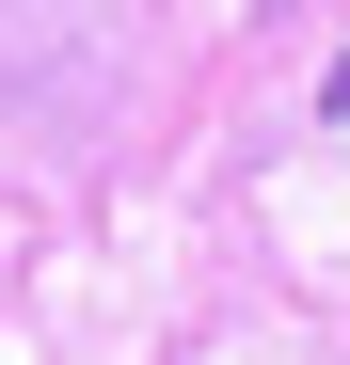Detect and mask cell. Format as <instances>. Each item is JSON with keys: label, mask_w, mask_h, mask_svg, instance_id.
<instances>
[{"label": "cell", "mask_w": 350, "mask_h": 365, "mask_svg": "<svg viewBox=\"0 0 350 365\" xmlns=\"http://www.w3.org/2000/svg\"><path fill=\"white\" fill-rule=\"evenodd\" d=\"M319 111H350V48H334V80H319Z\"/></svg>", "instance_id": "obj_1"}]
</instances>
